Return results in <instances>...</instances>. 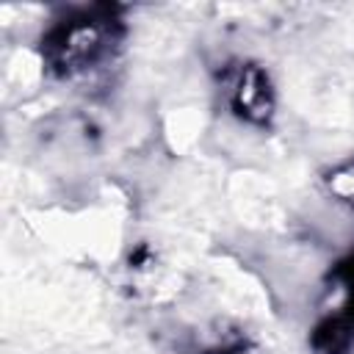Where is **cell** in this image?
<instances>
[{"instance_id":"obj_1","label":"cell","mask_w":354,"mask_h":354,"mask_svg":"<svg viewBox=\"0 0 354 354\" xmlns=\"http://www.w3.org/2000/svg\"><path fill=\"white\" fill-rule=\"evenodd\" d=\"M113 25L105 17H80L58 25L47 39V58L61 72L94 66L111 53Z\"/></svg>"},{"instance_id":"obj_2","label":"cell","mask_w":354,"mask_h":354,"mask_svg":"<svg viewBox=\"0 0 354 354\" xmlns=\"http://www.w3.org/2000/svg\"><path fill=\"white\" fill-rule=\"evenodd\" d=\"M235 108L238 113L249 116V119H263L271 111V91L268 83L263 77V72L249 69L246 75H241L238 86H235Z\"/></svg>"}]
</instances>
